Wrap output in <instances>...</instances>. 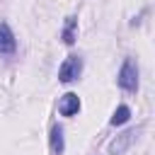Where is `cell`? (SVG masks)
Instances as JSON below:
<instances>
[{"mask_svg": "<svg viewBox=\"0 0 155 155\" xmlns=\"http://www.w3.org/2000/svg\"><path fill=\"white\" fill-rule=\"evenodd\" d=\"M58 111H61L63 116H73V114H78V111H80V97L73 94V92L63 94L61 102H58Z\"/></svg>", "mask_w": 155, "mask_h": 155, "instance_id": "5", "label": "cell"}, {"mask_svg": "<svg viewBox=\"0 0 155 155\" xmlns=\"http://www.w3.org/2000/svg\"><path fill=\"white\" fill-rule=\"evenodd\" d=\"M75 24H78V19H75V17H68L65 29H63V41H65V44H73V41H75Z\"/></svg>", "mask_w": 155, "mask_h": 155, "instance_id": "8", "label": "cell"}, {"mask_svg": "<svg viewBox=\"0 0 155 155\" xmlns=\"http://www.w3.org/2000/svg\"><path fill=\"white\" fill-rule=\"evenodd\" d=\"M128 119H131V109H128L126 104H121V107H119V109H116V111L111 114L109 124H111V126H121V124H126Z\"/></svg>", "mask_w": 155, "mask_h": 155, "instance_id": "7", "label": "cell"}, {"mask_svg": "<svg viewBox=\"0 0 155 155\" xmlns=\"http://www.w3.org/2000/svg\"><path fill=\"white\" fill-rule=\"evenodd\" d=\"M138 133H140V128H128V131H124L121 136H116V138L109 143V155H124V153L133 145V140L138 138Z\"/></svg>", "mask_w": 155, "mask_h": 155, "instance_id": "3", "label": "cell"}, {"mask_svg": "<svg viewBox=\"0 0 155 155\" xmlns=\"http://www.w3.org/2000/svg\"><path fill=\"white\" fill-rule=\"evenodd\" d=\"M15 48H17V39H15L10 24L0 22V53L7 56V53H15Z\"/></svg>", "mask_w": 155, "mask_h": 155, "instance_id": "4", "label": "cell"}, {"mask_svg": "<svg viewBox=\"0 0 155 155\" xmlns=\"http://www.w3.org/2000/svg\"><path fill=\"white\" fill-rule=\"evenodd\" d=\"M80 73H82V58L80 56H68L63 61V65L58 68V80L61 82H73V80L80 78Z\"/></svg>", "mask_w": 155, "mask_h": 155, "instance_id": "2", "label": "cell"}, {"mask_svg": "<svg viewBox=\"0 0 155 155\" xmlns=\"http://www.w3.org/2000/svg\"><path fill=\"white\" fill-rule=\"evenodd\" d=\"M116 82H119V87H124L126 92H136V90H138V65H136L133 58H126V61H124Z\"/></svg>", "mask_w": 155, "mask_h": 155, "instance_id": "1", "label": "cell"}, {"mask_svg": "<svg viewBox=\"0 0 155 155\" xmlns=\"http://www.w3.org/2000/svg\"><path fill=\"white\" fill-rule=\"evenodd\" d=\"M63 148H65V143H63V128L61 126H53L51 128V153L53 155H61Z\"/></svg>", "mask_w": 155, "mask_h": 155, "instance_id": "6", "label": "cell"}]
</instances>
